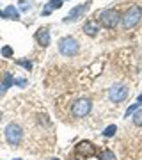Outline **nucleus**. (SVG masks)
<instances>
[{"mask_svg":"<svg viewBox=\"0 0 142 160\" xmlns=\"http://www.w3.org/2000/svg\"><path fill=\"white\" fill-rule=\"evenodd\" d=\"M140 18H142V9L139 6H131V7H128V11L121 16V23H123V27L128 30V29H133L137 23L140 22Z\"/></svg>","mask_w":142,"mask_h":160,"instance_id":"f257e3e1","label":"nucleus"},{"mask_svg":"<svg viewBox=\"0 0 142 160\" xmlns=\"http://www.w3.org/2000/svg\"><path fill=\"white\" fill-rule=\"evenodd\" d=\"M4 92H6V86H4V84H2V82H0V96H2V94H4Z\"/></svg>","mask_w":142,"mask_h":160,"instance_id":"412c9836","label":"nucleus"},{"mask_svg":"<svg viewBox=\"0 0 142 160\" xmlns=\"http://www.w3.org/2000/svg\"><path fill=\"white\" fill-rule=\"evenodd\" d=\"M16 160H20V158H16Z\"/></svg>","mask_w":142,"mask_h":160,"instance_id":"a878e982","label":"nucleus"},{"mask_svg":"<svg viewBox=\"0 0 142 160\" xmlns=\"http://www.w3.org/2000/svg\"><path fill=\"white\" fill-rule=\"evenodd\" d=\"M36 41L39 43V46H48L50 45V32L46 29H39L36 32Z\"/></svg>","mask_w":142,"mask_h":160,"instance_id":"1a4fd4ad","label":"nucleus"},{"mask_svg":"<svg viewBox=\"0 0 142 160\" xmlns=\"http://www.w3.org/2000/svg\"><path fill=\"white\" fill-rule=\"evenodd\" d=\"M98 158L100 160H115V155H114V151H110V149H103L101 153L98 155Z\"/></svg>","mask_w":142,"mask_h":160,"instance_id":"f8f14e48","label":"nucleus"},{"mask_svg":"<svg viewBox=\"0 0 142 160\" xmlns=\"http://www.w3.org/2000/svg\"><path fill=\"white\" fill-rule=\"evenodd\" d=\"M78 50H80L78 41L75 38H71V36H66V38H62L59 41V52L62 53L64 57H73V55L78 53Z\"/></svg>","mask_w":142,"mask_h":160,"instance_id":"f03ea898","label":"nucleus"},{"mask_svg":"<svg viewBox=\"0 0 142 160\" xmlns=\"http://www.w3.org/2000/svg\"><path fill=\"white\" fill-rule=\"evenodd\" d=\"M89 9V4H80V6H76V7H73L71 11H69V16L66 18V22H69V20H78V18H82L85 14V11Z\"/></svg>","mask_w":142,"mask_h":160,"instance_id":"6e6552de","label":"nucleus"},{"mask_svg":"<svg viewBox=\"0 0 142 160\" xmlns=\"http://www.w3.org/2000/svg\"><path fill=\"white\" fill-rule=\"evenodd\" d=\"M16 64H20L22 68L28 69V71L32 69V62H30V61H27V59H20V61H16Z\"/></svg>","mask_w":142,"mask_h":160,"instance_id":"dca6fc26","label":"nucleus"},{"mask_svg":"<svg viewBox=\"0 0 142 160\" xmlns=\"http://www.w3.org/2000/svg\"><path fill=\"white\" fill-rule=\"evenodd\" d=\"M48 7L50 9H61L62 7V0H50L48 2Z\"/></svg>","mask_w":142,"mask_h":160,"instance_id":"f3484780","label":"nucleus"},{"mask_svg":"<svg viewBox=\"0 0 142 160\" xmlns=\"http://www.w3.org/2000/svg\"><path fill=\"white\" fill-rule=\"evenodd\" d=\"M98 18H100V23L105 29H115L117 23L121 22V14L115 9H105L98 14Z\"/></svg>","mask_w":142,"mask_h":160,"instance_id":"7ed1b4c3","label":"nucleus"},{"mask_svg":"<svg viewBox=\"0 0 142 160\" xmlns=\"http://www.w3.org/2000/svg\"><path fill=\"white\" fill-rule=\"evenodd\" d=\"M137 102H139V103H142V92L139 94V98H137Z\"/></svg>","mask_w":142,"mask_h":160,"instance_id":"4be33fe9","label":"nucleus"},{"mask_svg":"<svg viewBox=\"0 0 142 160\" xmlns=\"http://www.w3.org/2000/svg\"><path fill=\"white\" fill-rule=\"evenodd\" d=\"M115 132H117V126L110 125V126H107V128L103 130V135H105V137H114V135H115Z\"/></svg>","mask_w":142,"mask_h":160,"instance_id":"ddd939ff","label":"nucleus"},{"mask_svg":"<svg viewBox=\"0 0 142 160\" xmlns=\"http://www.w3.org/2000/svg\"><path fill=\"white\" fill-rule=\"evenodd\" d=\"M92 109V102L89 98H80L73 103V109H71V114L75 118H85V116L91 112Z\"/></svg>","mask_w":142,"mask_h":160,"instance_id":"39448f33","label":"nucleus"},{"mask_svg":"<svg viewBox=\"0 0 142 160\" xmlns=\"http://www.w3.org/2000/svg\"><path fill=\"white\" fill-rule=\"evenodd\" d=\"M139 107H140V103H139V102L133 103L131 107H128V110H126V118H128V116H131V114H135L137 110H139Z\"/></svg>","mask_w":142,"mask_h":160,"instance_id":"a211bd4d","label":"nucleus"},{"mask_svg":"<svg viewBox=\"0 0 142 160\" xmlns=\"http://www.w3.org/2000/svg\"><path fill=\"white\" fill-rule=\"evenodd\" d=\"M2 84L6 86V89H9V87L14 84V80H12V75H11V73H6V77H4V80H2Z\"/></svg>","mask_w":142,"mask_h":160,"instance_id":"2eb2a0df","label":"nucleus"},{"mask_svg":"<svg viewBox=\"0 0 142 160\" xmlns=\"http://www.w3.org/2000/svg\"><path fill=\"white\" fill-rule=\"evenodd\" d=\"M0 18H6V16H4V11H0Z\"/></svg>","mask_w":142,"mask_h":160,"instance_id":"5701e85b","label":"nucleus"},{"mask_svg":"<svg viewBox=\"0 0 142 160\" xmlns=\"http://www.w3.org/2000/svg\"><path fill=\"white\" fill-rule=\"evenodd\" d=\"M71 160H76V158H71Z\"/></svg>","mask_w":142,"mask_h":160,"instance_id":"393cba45","label":"nucleus"},{"mask_svg":"<svg viewBox=\"0 0 142 160\" xmlns=\"http://www.w3.org/2000/svg\"><path fill=\"white\" fill-rule=\"evenodd\" d=\"M50 160H59V158H50Z\"/></svg>","mask_w":142,"mask_h":160,"instance_id":"b1692460","label":"nucleus"},{"mask_svg":"<svg viewBox=\"0 0 142 160\" xmlns=\"http://www.w3.org/2000/svg\"><path fill=\"white\" fill-rule=\"evenodd\" d=\"M98 30H100V29H98V25L94 22H87L84 25V32L87 36H91V38H94V36L98 34Z\"/></svg>","mask_w":142,"mask_h":160,"instance_id":"9b49d317","label":"nucleus"},{"mask_svg":"<svg viewBox=\"0 0 142 160\" xmlns=\"http://www.w3.org/2000/svg\"><path fill=\"white\" fill-rule=\"evenodd\" d=\"M2 55L4 57H12V48L11 46H4L2 48Z\"/></svg>","mask_w":142,"mask_h":160,"instance_id":"6ab92c4d","label":"nucleus"},{"mask_svg":"<svg viewBox=\"0 0 142 160\" xmlns=\"http://www.w3.org/2000/svg\"><path fill=\"white\" fill-rule=\"evenodd\" d=\"M76 153L82 155V157H92V155L96 153V148H94V144L89 142V141H82V142H78V146H76Z\"/></svg>","mask_w":142,"mask_h":160,"instance_id":"0eeeda50","label":"nucleus"},{"mask_svg":"<svg viewBox=\"0 0 142 160\" xmlns=\"http://www.w3.org/2000/svg\"><path fill=\"white\" fill-rule=\"evenodd\" d=\"M4 16L7 20H20V12H18V9L14 6H7L6 11H4Z\"/></svg>","mask_w":142,"mask_h":160,"instance_id":"9d476101","label":"nucleus"},{"mask_svg":"<svg viewBox=\"0 0 142 160\" xmlns=\"http://www.w3.org/2000/svg\"><path fill=\"white\" fill-rule=\"evenodd\" d=\"M128 94H130V91H128V87H126L125 84H115V86H112L108 89V98H110V102H114V103L125 102L126 98H128Z\"/></svg>","mask_w":142,"mask_h":160,"instance_id":"423d86ee","label":"nucleus"},{"mask_svg":"<svg viewBox=\"0 0 142 160\" xmlns=\"http://www.w3.org/2000/svg\"><path fill=\"white\" fill-rule=\"evenodd\" d=\"M133 125L135 126H142V109H139L133 114Z\"/></svg>","mask_w":142,"mask_h":160,"instance_id":"4468645a","label":"nucleus"},{"mask_svg":"<svg viewBox=\"0 0 142 160\" xmlns=\"http://www.w3.org/2000/svg\"><path fill=\"white\" fill-rule=\"evenodd\" d=\"M14 84L20 86V87H25V86H27V80H14Z\"/></svg>","mask_w":142,"mask_h":160,"instance_id":"aec40b11","label":"nucleus"},{"mask_svg":"<svg viewBox=\"0 0 142 160\" xmlns=\"http://www.w3.org/2000/svg\"><path fill=\"white\" fill-rule=\"evenodd\" d=\"M6 141L11 146H20L23 141V130L18 123H9L6 126Z\"/></svg>","mask_w":142,"mask_h":160,"instance_id":"20e7f679","label":"nucleus"}]
</instances>
